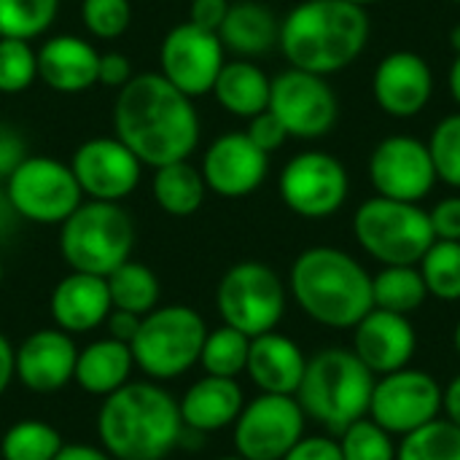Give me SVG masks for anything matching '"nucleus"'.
<instances>
[{
	"mask_svg": "<svg viewBox=\"0 0 460 460\" xmlns=\"http://www.w3.org/2000/svg\"><path fill=\"white\" fill-rule=\"evenodd\" d=\"M442 385L420 369H399L375 380L369 418L388 434L407 437L442 412Z\"/></svg>",
	"mask_w": 460,
	"mask_h": 460,
	"instance_id": "nucleus-14",
	"label": "nucleus"
},
{
	"mask_svg": "<svg viewBox=\"0 0 460 460\" xmlns=\"http://www.w3.org/2000/svg\"><path fill=\"white\" fill-rule=\"evenodd\" d=\"M450 43H453L456 54H460V24H456V27H453V32H450Z\"/></svg>",
	"mask_w": 460,
	"mask_h": 460,
	"instance_id": "nucleus-52",
	"label": "nucleus"
},
{
	"mask_svg": "<svg viewBox=\"0 0 460 460\" xmlns=\"http://www.w3.org/2000/svg\"><path fill=\"white\" fill-rule=\"evenodd\" d=\"M442 410L447 415L450 423H456L460 429V375L445 388V399H442Z\"/></svg>",
	"mask_w": 460,
	"mask_h": 460,
	"instance_id": "nucleus-50",
	"label": "nucleus"
},
{
	"mask_svg": "<svg viewBox=\"0 0 460 460\" xmlns=\"http://www.w3.org/2000/svg\"><path fill=\"white\" fill-rule=\"evenodd\" d=\"M243 407L245 399L237 380L213 375H205L194 385H189L178 402L183 429H191L197 434H213L226 426H234Z\"/></svg>",
	"mask_w": 460,
	"mask_h": 460,
	"instance_id": "nucleus-25",
	"label": "nucleus"
},
{
	"mask_svg": "<svg viewBox=\"0 0 460 460\" xmlns=\"http://www.w3.org/2000/svg\"><path fill=\"white\" fill-rule=\"evenodd\" d=\"M59 0H0V38L32 40L43 35L54 16Z\"/></svg>",
	"mask_w": 460,
	"mask_h": 460,
	"instance_id": "nucleus-36",
	"label": "nucleus"
},
{
	"mask_svg": "<svg viewBox=\"0 0 460 460\" xmlns=\"http://www.w3.org/2000/svg\"><path fill=\"white\" fill-rule=\"evenodd\" d=\"M280 35V22L259 0H237L229 3L226 19L218 27V38L224 49L243 54V57H256L267 54Z\"/></svg>",
	"mask_w": 460,
	"mask_h": 460,
	"instance_id": "nucleus-27",
	"label": "nucleus"
},
{
	"mask_svg": "<svg viewBox=\"0 0 460 460\" xmlns=\"http://www.w3.org/2000/svg\"><path fill=\"white\" fill-rule=\"evenodd\" d=\"M429 151L434 159L437 178L453 189H460V113L445 116L431 137H429Z\"/></svg>",
	"mask_w": 460,
	"mask_h": 460,
	"instance_id": "nucleus-39",
	"label": "nucleus"
},
{
	"mask_svg": "<svg viewBox=\"0 0 460 460\" xmlns=\"http://www.w3.org/2000/svg\"><path fill=\"white\" fill-rule=\"evenodd\" d=\"M108 294L113 310L148 315L159 305V278L151 267L127 259L121 267H116L108 278Z\"/></svg>",
	"mask_w": 460,
	"mask_h": 460,
	"instance_id": "nucleus-30",
	"label": "nucleus"
},
{
	"mask_svg": "<svg viewBox=\"0 0 460 460\" xmlns=\"http://www.w3.org/2000/svg\"><path fill=\"white\" fill-rule=\"evenodd\" d=\"M283 460H342V450L329 437H302Z\"/></svg>",
	"mask_w": 460,
	"mask_h": 460,
	"instance_id": "nucleus-43",
	"label": "nucleus"
},
{
	"mask_svg": "<svg viewBox=\"0 0 460 460\" xmlns=\"http://www.w3.org/2000/svg\"><path fill=\"white\" fill-rule=\"evenodd\" d=\"M81 194L70 164L51 156H27L5 178L8 202L32 224H62L81 205Z\"/></svg>",
	"mask_w": 460,
	"mask_h": 460,
	"instance_id": "nucleus-10",
	"label": "nucleus"
},
{
	"mask_svg": "<svg viewBox=\"0 0 460 460\" xmlns=\"http://www.w3.org/2000/svg\"><path fill=\"white\" fill-rule=\"evenodd\" d=\"M375 380L377 377L353 350L326 348L307 358L296 402L307 418L332 434H342L350 423L369 415Z\"/></svg>",
	"mask_w": 460,
	"mask_h": 460,
	"instance_id": "nucleus-5",
	"label": "nucleus"
},
{
	"mask_svg": "<svg viewBox=\"0 0 460 460\" xmlns=\"http://www.w3.org/2000/svg\"><path fill=\"white\" fill-rule=\"evenodd\" d=\"M353 353L377 377L404 369L418 348L415 329L407 315L372 307L353 326Z\"/></svg>",
	"mask_w": 460,
	"mask_h": 460,
	"instance_id": "nucleus-21",
	"label": "nucleus"
},
{
	"mask_svg": "<svg viewBox=\"0 0 460 460\" xmlns=\"http://www.w3.org/2000/svg\"><path fill=\"white\" fill-rule=\"evenodd\" d=\"M78 348L62 329H38L13 353L16 380L32 394H57L73 383Z\"/></svg>",
	"mask_w": 460,
	"mask_h": 460,
	"instance_id": "nucleus-20",
	"label": "nucleus"
},
{
	"mask_svg": "<svg viewBox=\"0 0 460 460\" xmlns=\"http://www.w3.org/2000/svg\"><path fill=\"white\" fill-rule=\"evenodd\" d=\"M429 218L437 240L460 243V197H445L442 202H437Z\"/></svg>",
	"mask_w": 460,
	"mask_h": 460,
	"instance_id": "nucleus-42",
	"label": "nucleus"
},
{
	"mask_svg": "<svg viewBox=\"0 0 460 460\" xmlns=\"http://www.w3.org/2000/svg\"><path fill=\"white\" fill-rule=\"evenodd\" d=\"M345 3H353V5H361V8H367V5H375V3H380V0H345Z\"/></svg>",
	"mask_w": 460,
	"mask_h": 460,
	"instance_id": "nucleus-53",
	"label": "nucleus"
},
{
	"mask_svg": "<svg viewBox=\"0 0 460 460\" xmlns=\"http://www.w3.org/2000/svg\"><path fill=\"white\" fill-rule=\"evenodd\" d=\"M54 460H113L102 447L92 445H65Z\"/></svg>",
	"mask_w": 460,
	"mask_h": 460,
	"instance_id": "nucleus-49",
	"label": "nucleus"
},
{
	"mask_svg": "<svg viewBox=\"0 0 460 460\" xmlns=\"http://www.w3.org/2000/svg\"><path fill=\"white\" fill-rule=\"evenodd\" d=\"M270 111L283 121L288 137L318 140L337 124V94L323 75L288 67L270 86Z\"/></svg>",
	"mask_w": 460,
	"mask_h": 460,
	"instance_id": "nucleus-13",
	"label": "nucleus"
},
{
	"mask_svg": "<svg viewBox=\"0 0 460 460\" xmlns=\"http://www.w3.org/2000/svg\"><path fill=\"white\" fill-rule=\"evenodd\" d=\"M13 353H16V348L8 342V337L0 332V396L5 394V388L11 385V380L16 377V372H13Z\"/></svg>",
	"mask_w": 460,
	"mask_h": 460,
	"instance_id": "nucleus-48",
	"label": "nucleus"
},
{
	"mask_svg": "<svg viewBox=\"0 0 460 460\" xmlns=\"http://www.w3.org/2000/svg\"><path fill=\"white\" fill-rule=\"evenodd\" d=\"M291 294L307 318L329 329H353L375 307L372 275L332 245H315L296 256Z\"/></svg>",
	"mask_w": 460,
	"mask_h": 460,
	"instance_id": "nucleus-4",
	"label": "nucleus"
},
{
	"mask_svg": "<svg viewBox=\"0 0 460 460\" xmlns=\"http://www.w3.org/2000/svg\"><path fill=\"white\" fill-rule=\"evenodd\" d=\"M218 460H245V458H240V456L234 453V456H224V458H218Z\"/></svg>",
	"mask_w": 460,
	"mask_h": 460,
	"instance_id": "nucleus-55",
	"label": "nucleus"
},
{
	"mask_svg": "<svg viewBox=\"0 0 460 460\" xmlns=\"http://www.w3.org/2000/svg\"><path fill=\"white\" fill-rule=\"evenodd\" d=\"M151 189H154L156 205L167 216H175V218L194 216L202 208L205 191H208L202 170H197L189 159L156 167Z\"/></svg>",
	"mask_w": 460,
	"mask_h": 460,
	"instance_id": "nucleus-29",
	"label": "nucleus"
},
{
	"mask_svg": "<svg viewBox=\"0 0 460 460\" xmlns=\"http://www.w3.org/2000/svg\"><path fill=\"white\" fill-rule=\"evenodd\" d=\"M353 234L383 267H418L437 240L431 218L418 202H399L380 194L361 202L353 216Z\"/></svg>",
	"mask_w": 460,
	"mask_h": 460,
	"instance_id": "nucleus-8",
	"label": "nucleus"
},
{
	"mask_svg": "<svg viewBox=\"0 0 460 460\" xmlns=\"http://www.w3.org/2000/svg\"><path fill=\"white\" fill-rule=\"evenodd\" d=\"M81 19L94 38L111 40L129 30L132 5L129 0H81Z\"/></svg>",
	"mask_w": 460,
	"mask_h": 460,
	"instance_id": "nucleus-40",
	"label": "nucleus"
},
{
	"mask_svg": "<svg viewBox=\"0 0 460 460\" xmlns=\"http://www.w3.org/2000/svg\"><path fill=\"white\" fill-rule=\"evenodd\" d=\"M429 299V288L418 267H383L372 275V302L377 310L410 315Z\"/></svg>",
	"mask_w": 460,
	"mask_h": 460,
	"instance_id": "nucleus-31",
	"label": "nucleus"
},
{
	"mask_svg": "<svg viewBox=\"0 0 460 460\" xmlns=\"http://www.w3.org/2000/svg\"><path fill=\"white\" fill-rule=\"evenodd\" d=\"M342 460H396L394 434L380 429L372 418L350 423L340 434Z\"/></svg>",
	"mask_w": 460,
	"mask_h": 460,
	"instance_id": "nucleus-37",
	"label": "nucleus"
},
{
	"mask_svg": "<svg viewBox=\"0 0 460 460\" xmlns=\"http://www.w3.org/2000/svg\"><path fill=\"white\" fill-rule=\"evenodd\" d=\"M135 358L127 342L102 337L78 350L73 383L92 396H111L124 388L132 377Z\"/></svg>",
	"mask_w": 460,
	"mask_h": 460,
	"instance_id": "nucleus-26",
	"label": "nucleus"
},
{
	"mask_svg": "<svg viewBox=\"0 0 460 460\" xmlns=\"http://www.w3.org/2000/svg\"><path fill=\"white\" fill-rule=\"evenodd\" d=\"M453 3H460V0H453Z\"/></svg>",
	"mask_w": 460,
	"mask_h": 460,
	"instance_id": "nucleus-57",
	"label": "nucleus"
},
{
	"mask_svg": "<svg viewBox=\"0 0 460 460\" xmlns=\"http://www.w3.org/2000/svg\"><path fill=\"white\" fill-rule=\"evenodd\" d=\"M396 460H460V429L450 420H431L402 437Z\"/></svg>",
	"mask_w": 460,
	"mask_h": 460,
	"instance_id": "nucleus-34",
	"label": "nucleus"
},
{
	"mask_svg": "<svg viewBox=\"0 0 460 460\" xmlns=\"http://www.w3.org/2000/svg\"><path fill=\"white\" fill-rule=\"evenodd\" d=\"M159 65L162 75L194 100L213 92V84L224 67V43L218 32L183 22L164 35Z\"/></svg>",
	"mask_w": 460,
	"mask_h": 460,
	"instance_id": "nucleus-16",
	"label": "nucleus"
},
{
	"mask_svg": "<svg viewBox=\"0 0 460 460\" xmlns=\"http://www.w3.org/2000/svg\"><path fill=\"white\" fill-rule=\"evenodd\" d=\"M226 11H229V0H191L189 22L202 30L218 32L221 22L226 19Z\"/></svg>",
	"mask_w": 460,
	"mask_h": 460,
	"instance_id": "nucleus-46",
	"label": "nucleus"
},
{
	"mask_svg": "<svg viewBox=\"0 0 460 460\" xmlns=\"http://www.w3.org/2000/svg\"><path fill=\"white\" fill-rule=\"evenodd\" d=\"M0 280H3V264H0Z\"/></svg>",
	"mask_w": 460,
	"mask_h": 460,
	"instance_id": "nucleus-56",
	"label": "nucleus"
},
{
	"mask_svg": "<svg viewBox=\"0 0 460 460\" xmlns=\"http://www.w3.org/2000/svg\"><path fill=\"white\" fill-rule=\"evenodd\" d=\"M372 92L383 113L394 119H412L426 111L434 94V73L418 51H391L380 59L372 75Z\"/></svg>",
	"mask_w": 460,
	"mask_h": 460,
	"instance_id": "nucleus-19",
	"label": "nucleus"
},
{
	"mask_svg": "<svg viewBox=\"0 0 460 460\" xmlns=\"http://www.w3.org/2000/svg\"><path fill=\"white\" fill-rule=\"evenodd\" d=\"M369 181L380 197L399 202L426 199L439 181L429 143L412 135H391L380 140L369 156Z\"/></svg>",
	"mask_w": 460,
	"mask_h": 460,
	"instance_id": "nucleus-15",
	"label": "nucleus"
},
{
	"mask_svg": "<svg viewBox=\"0 0 460 460\" xmlns=\"http://www.w3.org/2000/svg\"><path fill=\"white\" fill-rule=\"evenodd\" d=\"M51 318L57 329L67 334H86L100 326H105V318L111 315V294H108V280L100 275H86V272H73L65 275L49 299Z\"/></svg>",
	"mask_w": 460,
	"mask_h": 460,
	"instance_id": "nucleus-22",
	"label": "nucleus"
},
{
	"mask_svg": "<svg viewBox=\"0 0 460 460\" xmlns=\"http://www.w3.org/2000/svg\"><path fill=\"white\" fill-rule=\"evenodd\" d=\"M70 170L89 199L121 202L137 189L143 162L119 137H92L75 148Z\"/></svg>",
	"mask_w": 460,
	"mask_h": 460,
	"instance_id": "nucleus-17",
	"label": "nucleus"
},
{
	"mask_svg": "<svg viewBox=\"0 0 460 460\" xmlns=\"http://www.w3.org/2000/svg\"><path fill=\"white\" fill-rule=\"evenodd\" d=\"M216 307L226 326L251 340L275 332L286 313V286L278 272L261 261L229 267L216 288Z\"/></svg>",
	"mask_w": 460,
	"mask_h": 460,
	"instance_id": "nucleus-9",
	"label": "nucleus"
},
{
	"mask_svg": "<svg viewBox=\"0 0 460 460\" xmlns=\"http://www.w3.org/2000/svg\"><path fill=\"white\" fill-rule=\"evenodd\" d=\"M24 159H27V143H24V137L13 127L0 124V178L5 181Z\"/></svg>",
	"mask_w": 460,
	"mask_h": 460,
	"instance_id": "nucleus-44",
	"label": "nucleus"
},
{
	"mask_svg": "<svg viewBox=\"0 0 460 460\" xmlns=\"http://www.w3.org/2000/svg\"><path fill=\"white\" fill-rule=\"evenodd\" d=\"M65 447L59 431L46 420H19L0 439L3 460H54Z\"/></svg>",
	"mask_w": 460,
	"mask_h": 460,
	"instance_id": "nucleus-32",
	"label": "nucleus"
},
{
	"mask_svg": "<svg viewBox=\"0 0 460 460\" xmlns=\"http://www.w3.org/2000/svg\"><path fill=\"white\" fill-rule=\"evenodd\" d=\"M367 43V8L345 0H302L286 13L278 35V46L291 67L323 78L353 65Z\"/></svg>",
	"mask_w": 460,
	"mask_h": 460,
	"instance_id": "nucleus-3",
	"label": "nucleus"
},
{
	"mask_svg": "<svg viewBox=\"0 0 460 460\" xmlns=\"http://www.w3.org/2000/svg\"><path fill=\"white\" fill-rule=\"evenodd\" d=\"M248 350H251V337L224 323V326L208 332L202 353H199V364L213 377L234 380L237 375L245 372Z\"/></svg>",
	"mask_w": 460,
	"mask_h": 460,
	"instance_id": "nucleus-33",
	"label": "nucleus"
},
{
	"mask_svg": "<svg viewBox=\"0 0 460 460\" xmlns=\"http://www.w3.org/2000/svg\"><path fill=\"white\" fill-rule=\"evenodd\" d=\"M270 86L272 81L259 65L248 59H234L224 62L213 84V94L226 113L237 119H253L270 108Z\"/></svg>",
	"mask_w": 460,
	"mask_h": 460,
	"instance_id": "nucleus-28",
	"label": "nucleus"
},
{
	"mask_svg": "<svg viewBox=\"0 0 460 460\" xmlns=\"http://www.w3.org/2000/svg\"><path fill=\"white\" fill-rule=\"evenodd\" d=\"M429 296L442 302L460 299V243L456 240H434L426 256L418 264Z\"/></svg>",
	"mask_w": 460,
	"mask_h": 460,
	"instance_id": "nucleus-35",
	"label": "nucleus"
},
{
	"mask_svg": "<svg viewBox=\"0 0 460 460\" xmlns=\"http://www.w3.org/2000/svg\"><path fill=\"white\" fill-rule=\"evenodd\" d=\"M447 84H450V94H453V100L460 105V54H456V59H453V65H450Z\"/></svg>",
	"mask_w": 460,
	"mask_h": 460,
	"instance_id": "nucleus-51",
	"label": "nucleus"
},
{
	"mask_svg": "<svg viewBox=\"0 0 460 460\" xmlns=\"http://www.w3.org/2000/svg\"><path fill=\"white\" fill-rule=\"evenodd\" d=\"M305 369L307 358L294 340L278 332H267L251 340L245 372L261 394L296 396Z\"/></svg>",
	"mask_w": 460,
	"mask_h": 460,
	"instance_id": "nucleus-23",
	"label": "nucleus"
},
{
	"mask_svg": "<svg viewBox=\"0 0 460 460\" xmlns=\"http://www.w3.org/2000/svg\"><path fill=\"white\" fill-rule=\"evenodd\" d=\"M183 431L178 402L154 380H129L97 412L100 447L113 460H164Z\"/></svg>",
	"mask_w": 460,
	"mask_h": 460,
	"instance_id": "nucleus-2",
	"label": "nucleus"
},
{
	"mask_svg": "<svg viewBox=\"0 0 460 460\" xmlns=\"http://www.w3.org/2000/svg\"><path fill=\"white\" fill-rule=\"evenodd\" d=\"M97 49L78 35H57L38 49V78L62 94L92 89L97 84Z\"/></svg>",
	"mask_w": 460,
	"mask_h": 460,
	"instance_id": "nucleus-24",
	"label": "nucleus"
},
{
	"mask_svg": "<svg viewBox=\"0 0 460 460\" xmlns=\"http://www.w3.org/2000/svg\"><path fill=\"white\" fill-rule=\"evenodd\" d=\"M59 226V253L73 272L108 278L132 256L135 224L119 202H81Z\"/></svg>",
	"mask_w": 460,
	"mask_h": 460,
	"instance_id": "nucleus-6",
	"label": "nucleus"
},
{
	"mask_svg": "<svg viewBox=\"0 0 460 460\" xmlns=\"http://www.w3.org/2000/svg\"><path fill=\"white\" fill-rule=\"evenodd\" d=\"M453 345H456V353L460 356V321L458 326H456V334H453Z\"/></svg>",
	"mask_w": 460,
	"mask_h": 460,
	"instance_id": "nucleus-54",
	"label": "nucleus"
},
{
	"mask_svg": "<svg viewBox=\"0 0 460 460\" xmlns=\"http://www.w3.org/2000/svg\"><path fill=\"white\" fill-rule=\"evenodd\" d=\"M208 337L205 318L189 305L154 307L143 315L135 340L129 342L135 367L154 383L175 380L199 364Z\"/></svg>",
	"mask_w": 460,
	"mask_h": 460,
	"instance_id": "nucleus-7",
	"label": "nucleus"
},
{
	"mask_svg": "<svg viewBox=\"0 0 460 460\" xmlns=\"http://www.w3.org/2000/svg\"><path fill=\"white\" fill-rule=\"evenodd\" d=\"M305 420L296 396L261 394L234 420V450L245 460H283L305 437Z\"/></svg>",
	"mask_w": 460,
	"mask_h": 460,
	"instance_id": "nucleus-12",
	"label": "nucleus"
},
{
	"mask_svg": "<svg viewBox=\"0 0 460 460\" xmlns=\"http://www.w3.org/2000/svg\"><path fill=\"white\" fill-rule=\"evenodd\" d=\"M199 170L210 191L226 199H240L264 183L270 154H264L245 132H226L210 143Z\"/></svg>",
	"mask_w": 460,
	"mask_h": 460,
	"instance_id": "nucleus-18",
	"label": "nucleus"
},
{
	"mask_svg": "<svg viewBox=\"0 0 460 460\" xmlns=\"http://www.w3.org/2000/svg\"><path fill=\"white\" fill-rule=\"evenodd\" d=\"M278 189L291 213L321 221L334 216L345 205L350 178L337 156L326 151H302L286 162Z\"/></svg>",
	"mask_w": 460,
	"mask_h": 460,
	"instance_id": "nucleus-11",
	"label": "nucleus"
},
{
	"mask_svg": "<svg viewBox=\"0 0 460 460\" xmlns=\"http://www.w3.org/2000/svg\"><path fill=\"white\" fill-rule=\"evenodd\" d=\"M251 124H248V129H245V135L264 151V154H272V151H278L286 140H288V132H286V127H283V121L267 108V111H261L259 116H253V119H248Z\"/></svg>",
	"mask_w": 460,
	"mask_h": 460,
	"instance_id": "nucleus-41",
	"label": "nucleus"
},
{
	"mask_svg": "<svg viewBox=\"0 0 460 460\" xmlns=\"http://www.w3.org/2000/svg\"><path fill=\"white\" fill-rule=\"evenodd\" d=\"M38 78V51L30 40L0 38V94H19Z\"/></svg>",
	"mask_w": 460,
	"mask_h": 460,
	"instance_id": "nucleus-38",
	"label": "nucleus"
},
{
	"mask_svg": "<svg viewBox=\"0 0 460 460\" xmlns=\"http://www.w3.org/2000/svg\"><path fill=\"white\" fill-rule=\"evenodd\" d=\"M140 321L143 315H135V313H124V310H111V315L105 318V326H108V337L119 340V342H132L137 329H140Z\"/></svg>",
	"mask_w": 460,
	"mask_h": 460,
	"instance_id": "nucleus-47",
	"label": "nucleus"
},
{
	"mask_svg": "<svg viewBox=\"0 0 460 460\" xmlns=\"http://www.w3.org/2000/svg\"><path fill=\"white\" fill-rule=\"evenodd\" d=\"M132 78V62L121 51H108L100 54V67H97V84L121 89Z\"/></svg>",
	"mask_w": 460,
	"mask_h": 460,
	"instance_id": "nucleus-45",
	"label": "nucleus"
},
{
	"mask_svg": "<svg viewBox=\"0 0 460 460\" xmlns=\"http://www.w3.org/2000/svg\"><path fill=\"white\" fill-rule=\"evenodd\" d=\"M116 137L154 170L189 159L199 143V116L191 97L162 73L132 75L116 97Z\"/></svg>",
	"mask_w": 460,
	"mask_h": 460,
	"instance_id": "nucleus-1",
	"label": "nucleus"
}]
</instances>
